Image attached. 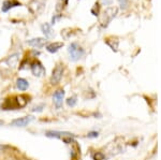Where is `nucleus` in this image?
<instances>
[{
  "instance_id": "obj_16",
  "label": "nucleus",
  "mask_w": 161,
  "mask_h": 160,
  "mask_svg": "<svg viewBox=\"0 0 161 160\" xmlns=\"http://www.w3.org/2000/svg\"><path fill=\"white\" fill-rule=\"evenodd\" d=\"M42 108H43V105H40V107H35L32 109V111H33V112H41V111L43 110Z\"/></svg>"
},
{
  "instance_id": "obj_13",
  "label": "nucleus",
  "mask_w": 161,
  "mask_h": 160,
  "mask_svg": "<svg viewBox=\"0 0 161 160\" xmlns=\"http://www.w3.org/2000/svg\"><path fill=\"white\" fill-rule=\"evenodd\" d=\"M16 6H20V4L16 1H4L3 4H2V12H8L10 9Z\"/></svg>"
},
{
  "instance_id": "obj_11",
  "label": "nucleus",
  "mask_w": 161,
  "mask_h": 160,
  "mask_svg": "<svg viewBox=\"0 0 161 160\" xmlns=\"http://www.w3.org/2000/svg\"><path fill=\"white\" fill-rule=\"evenodd\" d=\"M6 63L8 66L12 67V68H15L19 63V54H14V55H11L8 57V59L6 60Z\"/></svg>"
},
{
  "instance_id": "obj_6",
  "label": "nucleus",
  "mask_w": 161,
  "mask_h": 160,
  "mask_svg": "<svg viewBox=\"0 0 161 160\" xmlns=\"http://www.w3.org/2000/svg\"><path fill=\"white\" fill-rule=\"evenodd\" d=\"M31 72L35 76L40 77L45 73V68L43 67V64L40 61H35L33 63H31Z\"/></svg>"
},
{
  "instance_id": "obj_3",
  "label": "nucleus",
  "mask_w": 161,
  "mask_h": 160,
  "mask_svg": "<svg viewBox=\"0 0 161 160\" xmlns=\"http://www.w3.org/2000/svg\"><path fill=\"white\" fill-rule=\"evenodd\" d=\"M62 74H64V67L62 64H57L54 68L53 72H52V76H51V83L53 85H56L60 82Z\"/></svg>"
},
{
  "instance_id": "obj_18",
  "label": "nucleus",
  "mask_w": 161,
  "mask_h": 160,
  "mask_svg": "<svg viewBox=\"0 0 161 160\" xmlns=\"http://www.w3.org/2000/svg\"><path fill=\"white\" fill-rule=\"evenodd\" d=\"M2 124H3V122H2V120H0V126H1Z\"/></svg>"
},
{
  "instance_id": "obj_2",
  "label": "nucleus",
  "mask_w": 161,
  "mask_h": 160,
  "mask_svg": "<svg viewBox=\"0 0 161 160\" xmlns=\"http://www.w3.org/2000/svg\"><path fill=\"white\" fill-rule=\"evenodd\" d=\"M44 8H45V0H31L29 3V10L35 15L41 14Z\"/></svg>"
},
{
  "instance_id": "obj_5",
  "label": "nucleus",
  "mask_w": 161,
  "mask_h": 160,
  "mask_svg": "<svg viewBox=\"0 0 161 160\" xmlns=\"http://www.w3.org/2000/svg\"><path fill=\"white\" fill-rule=\"evenodd\" d=\"M64 99V89L56 90L53 96V102H54V105L56 107V109H60L62 107Z\"/></svg>"
},
{
  "instance_id": "obj_12",
  "label": "nucleus",
  "mask_w": 161,
  "mask_h": 160,
  "mask_svg": "<svg viewBox=\"0 0 161 160\" xmlns=\"http://www.w3.org/2000/svg\"><path fill=\"white\" fill-rule=\"evenodd\" d=\"M16 87L19 90H22V91H25V90H27L28 87H29V83H28L25 79L19 77V79L16 80Z\"/></svg>"
},
{
  "instance_id": "obj_15",
  "label": "nucleus",
  "mask_w": 161,
  "mask_h": 160,
  "mask_svg": "<svg viewBox=\"0 0 161 160\" xmlns=\"http://www.w3.org/2000/svg\"><path fill=\"white\" fill-rule=\"evenodd\" d=\"M98 135H99V133L97 132V131H90V132H88L87 136L90 139H95V138H98Z\"/></svg>"
},
{
  "instance_id": "obj_9",
  "label": "nucleus",
  "mask_w": 161,
  "mask_h": 160,
  "mask_svg": "<svg viewBox=\"0 0 161 160\" xmlns=\"http://www.w3.org/2000/svg\"><path fill=\"white\" fill-rule=\"evenodd\" d=\"M41 30H42V32L44 33V36H45L46 38L54 37V31H53V29H52V26L48 24V23H45V24H43L41 26Z\"/></svg>"
},
{
  "instance_id": "obj_17",
  "label": "nucleus",
  "mask_w": 161,
  "mask_h": 160,
  "mask_svg": "<svg viewBox=\"0 0 161 160\" xmlns=\"http://www.w3.org/2000/svg\"><path fill=\"white\" fill-rule=\"evenodd\" d=\"M2 149H3V145H1V144H0V151H2Z\"/></svg>"
},
{
  "instance_id": "obj_4",
  "label": "nucleus",
  "mask_w": 161,
  "mask_h": 160,
  "mask_svg": "<svg viewBox=\"0 0 161 160\" xmlns=\"http://www.w3.org/2000/svg\"><path fill=\"white\" fill-rule=\"evenodd\" d=\"M33 119H35V118H33L32 116H24V117L13 119L10 125L13 126V127H26V126L29 125Z\"/></svg>"
},
{
  "instance_id": "obj_14",
  "label": "nucleus",
  "mask_w": 161,
  "mask_h": 160,
  "mask_svg": "<svg viewBox=\"0 0 161 160\" xmlns=\"http://www.w3.org/2000/svg\"><path fill=\"white\" fill-rule=\"evenodd\" d=\"M77 103V100H76V97L73 96V97H70L69 99H67V104H68V107H71L73 108L75 107V104Z\"/></svg>"
},
{
  "instance_id": "obj_7",
  "label": "nucleus",
  "mask_w": 161,
  "mask_h": 160,
  "mask_svg": "<svg viewBox=\"0 0 161 160\" xmlns=\"http://www.w3.org/2000/svg\"><path fill=\"white\" fill-rule=\"evenodd\" d=\"M45 135L47 138H55V139H62L64 136H74L73 133L66 132V131H46Z\"/></svg>"
},
{
  "instance_id": "obj_10",
  "label": "nucleus",
  "mask_w": 161,
  "mask_h": 160,
  "mask_svg": "<svg viewBox=\"0 0 161 160\" xmlns=\"http://www.w3.org/2000/svg\"><path fill=\"white\" fill-rule=\"evenodd\" d=\"M62 46H64V43L62 42H54V43H51V44H48L46 46V51L50 52L52 54H54L60 50Z\"/></svg>"
},
{
  "instance_id": "obj_1",
  "label": "nucleus",
  "mask_w": 161,
  "mask_h": 160,
  "mask_svg": "<svg viewBox=\"0 0 161 160\" xmlns=\"http://www.w3.org/2000/svg\"><path fill=\"white\" fill-rule=\"evenodd\" d=\"M68 53L70 56V59L72 61H77L84 56V50H83L77 43H71L68 47Z\"/></svg>"
},
{
  "instance_id": "obj_8",
  "label": "nucleus",
  "mask_w": 161,
  "mask_h": 160,
  "mask_svg": "<svg viewBox=\"0 0 161 160\" xmlns=\"http://www.w3.org/2000/svg\"><path fill=\"white\" fill-rule=\"evenodd\" d=\"M27 43L28 45L32 46V47L41 48L46 44V40L44 38H35V39H31V40H28Z\"/></svg>"
}]
</instances>
